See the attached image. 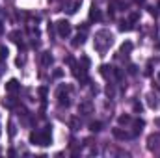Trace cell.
Returning <instances> with one entry per match:
<instances>
[{"label": "cell", "mask_w": 160, "mask_h": 158, "mask_svg": "<svg viewBox=\"0 0 160 158\" xmlns=\"http://www.w3.org/2000/svg\"><path fill=\"white\" fill-rule=\"evenodd\" d=\"M69 91H71V87H69V86H67V87H60V89H58V104H60V106H65V108H69V106H71V99H69V95H67Z\"/></svg>", "instance_id": "1"}, {"label": "cell", "mask_w": 160, "mask_h": 158, "mask_svg": "<svg viewBox=\"0 0 160 158\" xmlns=\"http://www.w3.org/2000/svg\"><path fill=\"white\" fill-rule=\"evenodd\" d=\"M56 30H58L60 37H69V34H71V22L65 21V19H62V21L56 22Z\"/></svg>", "instance_id": "2"}, {"label": "cell", "mask_w": 160, "mask_h": 158, "mask_svg": "<svg viewBox=\"0 0 160 158\" xmlns=\"http://www.w3.org/2000/svg\"><path fill=\"white\" fill-rule=\"evenodd\" d=\"M50 143H52V132H50V126H45L43 130H39V145L47 147Z\"/></svg>", "instance_id": "3"}, {"label": "cell", "mask_w": 160, "mask_h": 158, "mask_svg": "<svg viewBox=\"0 0 160 158\" xmlns=\"http://www.w3.org/2000/svg\"><path fill=\"white\" fill-rule=\"evenodd\" d=\"M19 87H21V84H19L17 78H11V80L6 82V91H8V93H17Z\"/></svg>", "instance_id": "4"}, {"label": "cell", "mask_w": 160, "mask_h": 158, "mask_svg": "<svg viewBox=\"0 0 160 158\" xmlns=\"http://www.w3.org/2000/svg\"><path fill=\"white\" fill-rule=\"evenodd\" d=\"M52 62H54V58L50 52H41V65L48 67V65H52Z\"/></svg>", "instance_id": "5"}, {"label": "cell", "mask_w": 160, "mask_h": 158, "mask_svg": "<svg viewBox=\"0 0 160 158\" xmlns=\"http://www.w3.org/2000/svg\"><path fill=\"white\" fill-rule=\"evenodd\" d=\"M112 134H114V138H118V140H128V138H132V134H128V132H125V130H121V128H114Z\"/></svg>", "instance_id": "6"}, {"label": "cell", "mask_w": 160, "mask_h": 158, "mask_svg": "<svg viewBox=\"0 0 160 158\" xmlns=\"http://www.w3.org/2000/svg\"><path fill=\"white\" fill-rule=\"evenodd\" d=\"M158 141H160V134H151V136H149V140H147V143H149L147 147L153 151V149L158 145Z\"/></svg>", "instance_id": "7"}, {"label": "cell", "mask_w": 160, "mask_h": 158, "mask_svg": "<svg viewBox=\"0 0 160 158\" xmlns=\"http://www.w3.org/2000/svg\"><path fill=\"white\" fill-rule=\"evenodd\" d=\"M84 41H86V32H78V34H77V37L73 39L71 45L77 48V47H80V45H84Z\"/></svg>", "instance_id": "8"}, {"label": "cell", "mask_w": 160, "mask_h": 158, "mask_svg": "<svg viewBox=\"0 0 160 158\" xmlns=\"http://www.w3.org/2000/svg\"><path fill=\"white\" fill-rule=\"evenodd\" d=\"M143 125H145V123H143L142 119H138V121H134V132H132V138H134V136H138V134L142 132V128H143Z\"/></svg>", "instance_id": "9"}, {"label": "cell", "mask_w": 160, "mask_h": 158, "mask_svg": "<svg viewBox=\"0 0 160 158\" xmlns=\"http://www.w3.org/2000/svg\"><path fill=\"white\" fill-rule=\"evenodd\" d=\"M9 39L13 41V43H17V45H21V41H22V34H21L19 30H15V32L9 34Z\"/></svg>", "instance_id": "10"}, {"label": "cell", "mask_w": 160, "mask_h": 158, "mask_svg": "<svg viewBox=\"0 0 160 158\" xmlns=\"http://www.w3.org/2000/svg\"><path fill=\"white\" fill-rule=\"evenodd\" d=\"M91 108H93V106H91V102H82V104L78 106L80 114H84V116H88V114L91 112Z\"/></svg>", "instance_id": "11"}, {"label": "cell", "mask_w": 160, "mask_h": 158, "mask_svg": "<svg viewBox=\"0 0 160 158\" xmlns=\"http://www.w3.org/2000/svg\"><path fill=\"white\" fill-rule=\"evenodd\" d=\"M89 19H91V21H101L102 15H101V11H99L97 7H91V11H89Z\"/></svg>", "instance_id": "12"}, {"label": "cell", "mask_w": 160, "mask_h": 158, "mask_svg": "<svg viewBox=\"0 0 160 158\" xmlns=\"http://www.w3.org/2000/svg\"><path fill=\"white\" fill-rule=\"evenodd\" d=\"M101 75H102V77H106V78H108V77H114V67L102 65V67H101Z\"/></svg>", "instance_id": "13"}, {"label": "cell", "mask_w": 160, "mask_h": 158, "mask_svg": "<svg viewBox=\"0 0 160 158\" xmlns=\"http://www.w3.org/2000/svg\"><path fill=\"white\" fill-rule=\"evenodd\" d=\"M30 143L32 145H39V130H32L30 132Z\"/></svg>", "instance_id": "14"}, {"label": "cell", "mask_w": 160, "mask_h": 158, "mask_svg": "<svg viewBox=\"0 0 160 158\" xmlns=\"http://www.w3.org/2000/svg\"><path fill=\"white\" fill-rule=\"evenodd\" d=\"M89 130H91V132H101V130H102V123H101V121H93V123L89 125Z\"/></svg>", "instance_id": "15"}, {"label": "cell", "mask_w": 160, "mask_h": 158, "mask_svg": "<svg viewBox=\"0 0 160 158\" xmlns=\"http://www.w3.org/2000/svg\"><path fill=\"white\" fill-rule=\"evenodd\" d=\"M132 50V43L130 41H125L123 45H121V54H128Z\"/></svg>", "instance_id": "16"}, {"label": "cell", "mask_w": 160, "mask_h": 158, "mask_svg": "<svg viewBox=\"0 0 160 158\" xmlns=\"http://www.w3.org/2000/svg\"><path fill=\"white\" fill-rule=\"evenodd\" d=\"M130 121H132V117H130L128 114H125V116H119V117H118V123H119V125H128Z\"/></svg>", "instance_id": "17"}, {"label": "cell", "mask_w": 160, "mask_h": 158, "mask_svg": "<svg viewBox=\"0 0 160 158\" xmlns=\"http://www.w3.org/2000/svg\"><path fill=\"white\" fill-rule=\"evenodd\" d=\"M6 60H8V48L4 45H0V63L6 62Z\"/></svg>", "instance_id": "18"}, {"label": "cell", "mask_w": 160, "mask_h": 158, "mask_svg": "<svg viewBox=\"0 0 160 158\" xmlns=\"http://www.w3.org/2000/svg\"><path fill=\"white\" fill-rule=\"evenodd\" d=\"M147 99H149V106H151V108H157V106H158V101H157V97H153V95H149Z\"/></svg>", "instance_id": "19"}, {"label": "cell", "mask_w": 160, "mask_h": 158, "mask_svg": "<svg viewBox=\"0 0 160 158\" xmlns=\"http://www.w3.org/2000/svg\"><path fill=\"white\" fill-rule=\"evenodd\" d=\"M119 30L121 32H128V30H132V26H130V22H121V26H119Z\"/></svg>", "instance_id": "20"}, {"label": "cell", "mask_w": 160, "mask_h": 158, "mask_svg": "<svg viewBox=\"0 0 160 158\" xmlns=\"http://www.w3.org/2000/svg\"><path fill=\"white\" fill-rule=\"evenodd\" d=\"M2 104H4V106H8V108H13V106H15V101H13V99H4V101H2Z\"/></svg>", "instance_id": "21"}, {"label": "cell", "mask_w": 160, "mask_h": 158, "mask_svg": "<svg viewBox=\"0 0 160 158\" xmlns=\"http://www.w3.org/2000/svg\"><path fill=\"white\" fill-rule=\"evenodd\" d=\"M80 62H82L84 69H88V67H89V58H88V56H82V60H80Z\"/></svg>", "instance_id": "22"}, {"label": "cell", "mask_w": 160, "mask_h": 158, "mask_svg": "<svg viewBox=\"0 0 160 158\" xmlns=\"http://www.w3.org/2000/svg\"><path fill=\"white\" fill-rule=\"evenodd\" d=\"M62 77H63V71L62 69H56L54 71V78H62Z\"/></svg>", "instance_id": "23"}, {"label": "cell", "mask_w": 160, "mask_h": 158, "mask_svg": "<svg viewBox=\"0 0 160 158\" xmlns=\"http://www.w3.org/2000/svg\"><path fill=\"white\" fill-rule=\"evenodd\" d=\"M39 95L43 97V99L47 97V87H39Z\"/></svg>", "instance_id": "24"}, {"label": "cell", "mask_w": 160, "mask_h": 158, "mask_svg": "<svg viewBox=\"0 0 160 158\" xmlns=\"http://www.w3.org/2000/svg\"><path fill=\"white\" fill-rule=\"evenodd\" d=\"M134 112H142V104L140 102H134Z\"/></svg>", "instance_id": "25"}, {"label": "cell", "mask_w": 160, "mask_h": 158, "mask_svg": "<svg viewBox=\"0 0 160 158\" xmlns=\"http://www.w3.org/2000/svg\"><path fill=\"white\" fill-rule=\"evenodd\" d=\"M15 134V126H13V123H9V136H13Z\"/></svg>", "instance_id": "26"}, {"label": "cell", "mask_w": 160, "mask_h": 158, "mask_svg": "<svg viewBox=\"0 0 160 158\" xmlns=\"http://www.w3.org/2000/svg\"><path fill=\"white\" fill-rule=\"evenodd\" d=\"M128 73H130V75H136V67H134V65H130V67H128Z\"/></svg>", "instance_id": "27"}, {"label": "cell", "mask_w": 160, "mask_h": 158, "mask_svg": "<svg viewBox=\"0 0 160 158\" xmlns=\"http://www.w3.org/2000/svg\"><path fill=\"white\" fill-rule=\"evenodd\" d=\"M130 21H132V22L138 21V13H132V15H130Z\"/></svg>", "instance_id": "28"}, {"label": "cell", "mask_w": 160, "mask_h": 158, "mask_svg": "<svg viewBox=\"0 0 160 158\" xmlns=\"http://www.w3.org/2000/svg\"><path fill=\"white\" fill-rule=\"evenodd\" d=\"M24 63V58H17V65H22Z\"/></svg>", "instance_id": "29"}, {"label": "cell", "mask_w": 160, "mask_h": 158, "mask_svg": "<svg viewBox=\"0 0 160 158\" xmlns=\"http://www.w3.org/2000/svg\"><path fill=\"white\" fill-rule=\"evenodd\" d=\"M157 48H158V50H160V41H158V45H157Z\"/></svg>", "instance_id": "30"}, {"label": "cell", "mask_w": 160, "mask_h": 158, "mask_svg": "<svg viewBox=\"0 0 160 158\" xmlns=\"http://www.w3.org/2000/svg\"><path fill=\"white\" fill-rule=\"evenodd\" d=\"M158 80H160V73H158Z\"/></svg>", "instance_id": "31"}, {"label": "cell", "mask_w": 160, "mask_h": 158, "mask_svg": "<svg viewBox=\"0 0 160 158\" xmlns=\"http://www.w3.org/2000/svg\"><path fill=\"white\" fill-rule=\"evenodd\" d=\"M0 134H2V130H0Z\"/></svg>", "instance_id": "32"}, {"label": "cell", "mask_w": 160, "mask_h": 158, "mask_svg": "<svg viewBox=\"0 0 160 158\" xmlns=\"http://www.w3.org/2000/svg\"><path fill=\"white\" fill-rule=\"evenodd\" d=\"M158 7H160V4H158Z\"/></svg>", "instance_id": "33"}]
</instances>
